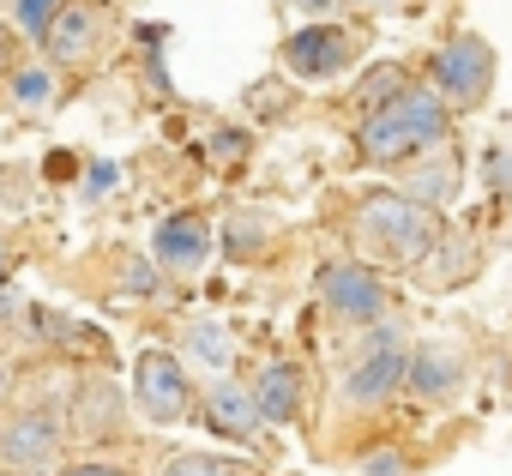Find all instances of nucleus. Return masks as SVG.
I'll return each mask as SVG.
<instances>
[{
  "label": "nucleus",
  "instance_id": "4468645a",
  "mask_svg": "<svg viewBox=\"0 0 512 476\" xmlns=\"http://www.w3.org/2000/svg\"><path fill=\"white\" fill-rule=\"evenodd\" d=\"M410 85H416V79H410V67H404V61H380V67H368V73H362V85H356L350 109H356V115H374V109L398 103Z\"/></svg>",
  "mask_w": 512,
  "mask_h": 476
},
{
  "label": "nucleus",
  "instance_id": "b1692460",
  "mask_svg": "<svg viewBox=\"0 0 512 476\" xmlns=\"http://www.w3.org/2000/svg\"><path fill=\"white\" fill-rule=\"evenodd\" d=\"M362 7H392V0H362Z\"/></svg>",
  "mask_w": 512,
  "mask_h": 476
},
{
  "label": "nucleus",
  "instance_id": "f257e3e1",
  "mask_svg": "<svg viewBox=\"0 0 512 476\" xmlns=\"http://www.w3.org/2000/svg\"><path fill=\"white\" fill-rule=\"evenodd\" d=\"M452 103L434 91V85H410L398 103L362 115L356 127V151L368 169H398V163H416L422 151H434L446 133H452Z\"/></svg>",
  "mask_w": 512,
  "mask_h": 476
},
{
  "label": "nucleus",
  "instance_id": "20e7f679",
  "mask_svg": "<svg viewBox=\"0 0 512 476\" xmlns=\"http://www.w3.org/2000/svg\"><path fill=\"white\" fill-rule=\"evenodd\" d=\"M428 85H434L458 115H464V109H476V103L494 91V49H488L482 37H470V31H464V37H452V43L428 61Z\"/></svg>",
  "mask_w": 512,
  "mask_h": 476
},
{
  "label": "nucleus",
  "instance_id": "f3484780",
  "mask_svg": "<svg viewBox=\"0 0 512 476\" xmlns=\"http://www.w3.org/2000/svg\"><path fill=\"white\" fill-rule=\"evenodd\" d=\"M13 97H19L25 109H43V103L55 97V79H49V67H13Z\"/></svg>",
  "mask_w": 512,
  "mask_h": 476
},
{
  "label": "nucleus",
  "instance_id": "4be33fe9",
  "mask_svg": "<svg viewBox=\"0 0 512 476\" xmlns=\"http://www.w3.org/2000/svg\"><path fill=\"white\" fill-rule=\"evenodd\" d=\"M302 7H314V13H326V7H332V0H302Z\"/></svg>",
  "mask_w": 512,
  "mask_h": 476
},
{
  "label": "nucleus",
  "instance_id": "dca6fc26",
  "mask_svg": "<svg viewBox=\"0 0 512 476\" xmlns=\"http://www.w3.org/2000/svg\"><path fill=\"white\" fill-rule=\"evenodd\" d=\"M157 476H253L241 458H217V452H175L157 464Z\"/></svg>",
  "mask_w": 512,
  "mask_h": 476
},
{
  "label": "nucleus",
  "instance_id": "6ab92c4d",
  "mask_svg": "<svg viewBox=\"0 0 512 476\" xmlns=\"http://www.w3.org/2000/svg\"><path fill=\"white\" fill-rule=\"evenodd\" d=\"M488 187H506L512 193V145H494L488 151Z\"/></svg>",
  "mask_w": 512,
  "mask_h": 476
},
{
  "label": "nucleus",
  "instance_id": "6e6552de",
  "mask_svg": "<svg viewBox=\"0 0 512 476\" xmlns=\"http://www.w3.org/2000/svg\"><path fill=\"white\" fill-rule=\"evenodd\" d=\"M199 416L223 440H260V428H272L266 410H260V398H253V386H241L229 374H211V386L199 392Z\"/></svg>",
  "mask_w": 512,
  "mask_h": 476
},
{
  "label": "nucleus",
  "instance_id": "39448f33",
  "mask_svg": "<svg viewBox=\"0 0 512 476\" xmlns=\"http://www.w3.org/2000/svg\"><path fill=\"white\" fill-rule=\"evenodd\" d=\"M61 446H67V428H61V416L49 404H31L13 422H0V464L19 470V476L55 470L61 464Z\"/></svg>",
  "mask_w": 512,
  "mask_h": 476
},
{
  "label": "nucleus",
  "instance_id": "5701e85b",
  "mask_svg": "<svg viewBox=\"0 0 512 476\" xmlns=\"http://www.w3.org/2000/svg\"><path fill=\"white\" fill-rule=\"evenodd\" d=\"M0 398H7V362H0Z\"/></svg>",
  "mask_w": 512,
  "mask_h": 476
},
{
  "label": "nucleus",
  "instance_id": "393cba45",
  "mask_svg": "<svg viewBox=\"0 0 512 476\" xmlns=\"http://www.w3.org/2000/svg\"><path fill=\"white\" fill-rule=\"evenodd\" d=\"M0 278H7V254H0Z\"/></svg>",
  "mask_w": 512,
  "mask_h": 476
},
{
  "label": "nucleus",
  "instance_id": "7ed1b4c3",
  "mask_svg": "<svg viewBox=\"0 0 512 476\" xmlns=\"http://www.w3.org/2000/svg\"><path fill=\"white\" fill-rule=\"evenodd\" d=\"M193 398H199V392H193V380H187L181 350H163V344L139 350V362H133V404H139L145 422L175 428V422H187V416L199 410Z\"/></svg>",
  "mask_w": 512,
  "mask_h": 476
},
{
  "label": "nucleus",
  "instance_id": "9b49d317",
  "mask_svg": "<svg viewBox=\"0 0 512 476\" xmlns=\"http://www.w3.org/2000/svg\"><path fill=\"white\" fill-rule=\"evenodd\" d=\"M404 386H410V398H422V404H452V398L464 392V350H452V344H416Z\"/></svg>",
  "mask_w": 512,
  "mask_h": 476
},
{
  "label": "nucleus",
  "instance_id": "f8f14e48",
  "mask_svg": "<svg viewBox=\"0 0 512 476\" xmlns=\"http://www.w3.org/2000/svg\"><path fill=\"white\" fill-rule=\"evenodd\" d=\"M253 398H260L272 428H290L302 416V368L296 362H266L260 374H253Z\"/></svg>",
  "mask_w": 512,
  "mask_h": 476
},
{
  "label": "nucleus",
  "instance_id": "9d476101",
  "mask_svg": "<svg viewBox=\"0 0 512 476\" xmlns=\"http://www.w3.org/2000/svg\"><path fill=\"white\" fill-rule=\"evenodd\" d=\"M151 260L163 266V272H199L205 260H211V223L199 217V211H175V217H163L157 223V235H151Z\"/></svg>",
  "mask_w": 512,
  "mask_h": 476
},
{
  "label": "nucleus",
  "instance_id": "ddd939ff",
  "mask_svg": "<svg viewBox=\"0 0 512 476\" xmlns=\"http://www.w3.org/2000/svg\"><path fill=\"white\" fill-rule=\"evenodd\" d=\"M37 49H49V61H85L91 49H97V13L91 7H61V19L49 25V37L37 43Z\"/></svg>",
  "mask_w": 512,
  "mask_h": 476
},
{
  "label": "nucleus",
  "instance_id": "2eb2a0df",
  "mask_svg": "<svg viewBox=\"0 0 512 476\" xmlns=\"http://www.w3.org/2000/svg\"><path fill=\"white\" fill-rule=\"evenodd\" d=\"M181 350H187L205 374H229V368H235V344H229V332L211 326V320H193V326L181 332Z\"/></svg>",
  "mask_w": 512,
  "mask_h": 476
},
{
  "label": "nucleus",
  "instance_id": "1a4fd4ad",
  "mask_svg": "<svg viewBox=\"0 0 512 476\" xmlns=\"http://www.w3.org/2000/svg\"><path fill=\"white\" fill-rule=\"evenodd\" d=\"M410 380V344H380V350H362V362L344 374V404L350 410H374L386 398H398Z\"/></svg>",
  "mask_w": 512,
  "mask_h": 476
},
{
  "label": "nucleus",
  "instance_id": "412c9836",
  "mask_svg": "<svg viewBox=\"0 0 512 476\" xmlns=\"http://www.w3.org/2000/svg\"><path fill=\"white\" fill-rule=\"evenodd\" d=\"M362 476H404V470H398V458H392V452H380V458H374Z\"/></svg>",
  "mask_w": 512,
  "mask_h": 476
},
{
  "label": "nucleus",
  "instance_id": "0eeeda50",
  "mask_svg": "<svg viewBox=\"0 0 512 476\" xmlns=\"http://www.w3.org/2000/svg\"><path fill=\"white\" fill-rule=\"evenodd\" d=\"M350 61H356V37L344 25H326V19L320 25H302L284 43V73L290 79H314L320 85V79H338Z\"/></svg>",
  "mask_w": 512,
  "mask_h": 476
},
{
  "label": "nucleus",
  "instance_id": "aec40b11",
  "mask_svg": "<svg viewBox=\"0 0 512 476\" xmlns=\"http://www.w3.org/2000/svg\"><path fill=\"white\" fill-rule=\"evenodd\" d=\"M55 476H121L115 464H97V458H85V464H61Z\"/></svg>",
  "mask_w": 512,
  "mask_h": 476
},
{
  "label": "nucleus",
  "instance_id": "a211bd4d",
  "mask_svg": "<svg viewBox=\"0 0 512 476\" xmlns=\"http://www.w3.org/2000/svg\"><path fill=\"white\" fill-rule=\"evenodd\" d=\"M61 7H67V0H19V31H25L31 43H43L49 25L61 19Z\"/></svg>",
  "mask_w": 512,
  "mask_h": 476
},
{
  "label": "nucleus",
  "instance_id": "423d86ee",
  "mask_svg": "<svg viewBox=\"0 0 512 476\" xmlns=\"http://www.w3.org/2000/svg\"><path fill=\"white\" fill-rule=\"evenodd\" d=\"M320 302L332 320H350V326H380L386 320V278L368 266V260H338L320 272Z\"/></svg>",
  "mask_w": 512,
  "mask_h": 476
},
{
  "label": "nucleus",
  "instance_id": "f03ea898",
  "mask_svg": "<svg viewBox=\"0 0 512 476\" xmlns=\"http://www.w3.org/2000/svg\"><path fill=\"white\" fill-rule=\"evenodd\" d=\"M350 242L362 260L380 266H422L428 254H440L446 229L434 217V205L410 199V193H368L350 217Z\"/></svg>",
  "mask_w": 512,
  "mask_h": 476
}]
</instances>
